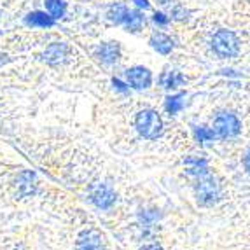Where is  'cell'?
<instances>
[{"label": "cell", "mask_w": 250, "mask_h": 250, "mask_svg": "<svg viewBox=\"0 0 250 250\" xmlns=\"http://www.w3.org/2000/svg\"><path fill=\"white\" fill-rule=\"evenodd\" d=\"M194 192H196V200L201 207H213L215 203H219L222 196V188L219 180L207 171L205 175L198 177L196 188H194Z\"/></svg>", "instance_id": "6da1fadb"}, {"label": "cell", "mask_w": 250, "mask_h": 250, "mask_svg": "<svg viewBox=\"0 0 250 250\" xmlns=\"http://www.w3.org/2000/svg\"><path fill=\"white\" fill-rule=\"evenodd\" d=\"M135 128L144 138L149 140H156L158 137H161L163 133V119L156 110H142L138 112L135 117Z\"/></svg>", "instance_id": "7a4b0ae2"}, {"label": "cell", "mask_w": 250, "mask_h": 250, "mask_svg": "<svg viewBox=\"0 0 250 250\" xmlns=\"http://www.w3.org/2000/svg\"><path fill=\"white\" fill-rule=\"evenodd\" d=\"M212 49L219 58H234L240 53V41L229 30H219L212 39Z\"/></svg>", "instance_id": "3957f363"}, {"label": "cell", "mask_w": 250, "mask_h": 250, "mask_svg": "<svg viewBox=\"0 0 250 250\" xmlns=\"http://www.w3.org/2000/svg\"><path fill=\"white\" fill-rule=\"evenodd\" d=\"M240 131H242V123L234 114L221 112L217 114V117L213 119V133H215V137L231 138L240 135Z\"/></svg>", "instance_id": "277c9868"}, {"label": "cell", "mask_w": 250, "mask_h": 250, "mask_svg": "<svg viewBox=\"0 0 250 250\" xmlns=\"http://www.w3.org/2000/svg\"><path fill=\"white\" fill-rule=\"evenodd\" d=\"M116 192L114 189L108 186V184H98L95 186L91 191V201L98 207V208H110L114 203H116Z\"/></svg>", "instance_id": "5b68a950"}, {"label": "cell", "mask_w": 250, "mask_h": 250, "mask_svg": "<svg viewBox=\"0 0 250 250\" xmlns=\"http://www.w3.org/2000/svg\"><path fill=\"white\" fill-rule=\"evenodd\" d=\"M128 84L135 89H146L152 84V74L146 67H133L126 72Z\"/></svg>", "instance_id": "8992f818"}, {"label": "cell", "mask_w": 250, "mask_h": 250, "mask_svg": "<svg viewBox=\"0 0 250 250\" xmlns=\"http://www.w3.org/2000/svg\"><path fill=\"white\" fill-rule=\"evenodd\" d=\"M102 234L95 229L83 231L77 240V250H100L102 249Z\"/></svg>", "instance_id": "52a82bcc"}, {"label": "cell", "mask_w": 250, "mask_h": 250, "mask_svg": "<svg viewBox=\"0 0 250 250\" xmlns=\"http://www.w3.org/2000/svg\"><path fill=\"white\" fill-rule=\"evenodd\" d=\"M98 58L102 60L107 65H112L117 60L121 58V47L117 42H107V44H102L100 49H98Z\"/></svg>", "instance_id": "ba28073f"}, {"label": "cell", "mask_w": 250, "mask_h": 250, "mask_svg": "<svg viewBox=\"0 0 250 250\" xmlns=\"http://www.w3.org/2000/svg\"><path fill=\"white\" fill-rule=\"evenodd\" d=\"M67 56H68V47L65 44H53L44 53V60H47L49 63H54V65L65 62Z\"/></svg>", "instance_id": "9c48e42d"}, {"label": "cell", "mask_w": 250, "mask_h": 250, "mask_svg": "<svg viewBox=\"0 0 250 250\" xmlns=\"http://www.w3.org/2000/svg\"><path fill=\"white\" fill-rule=\"evenodd\" d=\"M186 168H188V173H191V175L201 177L208 171V161L203 159V158H196V156H192V158L186 159Z\"/></svg>", "instance_id": "30bf717a"}, {"label": "cell", "mask_w": 250, "mask_h": 250, "mask_svg": "<svg viewBox=\"0 0 250 250\" xmlns=\"http://www.w3.org/2000/svg\"><path fill=\"white\" fill-rule=\"evenodd\" d=\"M150 46L161 54H170L173 49V41L165 34H154L150 39Z\"/></svg>", "instance_id": "8fae6325"}, {"label": "cell", "mask_w": 250, "mask_h": 250, "mask_svg": "<svg viewBox=\"0 0 250 250\" xmlns=\"http://www.w3.org/2000/svg\"><path fill=\"white\" fill-rule=\"evenodd\" d=\"M26 23L32 26H42V28H49L54 25V18L49 16L46 13H41V11H35V13L28 14L26 16Z\"/></svg>", "instance_id": "7c38bea8"}, {"label": "cell", "mask_w": 250, "mask_h": 250, "mask_svg": "<svg viewBox=\"0 0 250 250\" xmlns=\"http://www.w3.org/2000/svg\"><path fill=\"white\" fill-rule=\"evenodd\" d=\"M184 96L186 93H179V95H173V96H168L167 102H165V108H167V112L170 116H175L182 110L184 107Z\"/></svg>", "instance_id": "4fadbf2b"}, {"label": "cell", "mask_w": 250, "mask_h": 250, "mask_svg": "<svg viewBox=\"0 0 250 250\" xmlns=\"http://www.w3.org/2000/svg\"><path fill=\"white\" fill-rule=\"evenodd\" d=\"M125 25L129 32H138V30L144 26V16L138 11H131V13L126 14L125 18Z\"/></svg>", "instance_id": "5bb4252c"}, {"label": "cell", "mask_w": 250, "mask_h": 250, "mask_svg": "<svg viewBox=\"0 0 250 250\" xmlns=\"http://www.w3.org/2000/svg\"><path fill=\"white\" fill-rule=\"evenodd\" d=\"M161 84H163V88L175 89L184 84V77L179 74V72H168V74H165L161 77Z\"/></svg>", "instance_id": "9a60e30c"}, {"label": "cell", "mask_w": 250, "mask_h": 250, "mask_svg": "<svg viewBox=\"0 0 250 250\" xmlns=\"http://www.w3.org/2000/svg\"><path fill=\"white\" fill-rule=\"evenodd\" d=\"M126 14H128V9L125 7V5H114V7H110V11H108V20L112 21V23H116V25H121V23H125V18Z\"/></svg>", "instance_id": "2e32d148"}, {"label": "cell", "mask_w": 250, "mask_h": 250, "mask_svg": "<svg viewBox=\"0 0 250 250\" xmlns=\"http://www.w3.org/2000/svg\"><path fill=\"white\" fill-rule=\"evenodd\" d=\"M194 135H196V140L198 144H207V142H212L213 138H215V133H213L212 128H207V126H198L194 129Z\"/></svg>", "instance_id": "e0dca14e"}, {"label": "cell", "mask_w": 250, "mask_h": 250, "mask_svg": "<svg viewBox=\"0 0 250 250\" xmlns=\"http://www.w3.org/2000/svg\"><path fill=\"white\" fill-rule=\"evenodd\" d=\"M46 9L53 18H62L65 14V2L62 0H46Z\"/></svg>", "instance_id": "ac0fdd59"}, {"label": "cell", "mask_w": 250, "mask_h": 250, "mask_svg": "<svg viewBox=\"0 0 250 250\" xmlns=\"http://www.w3.org/2000/svg\"><path fill=\"white\" fill-rule=\"evenodd\" d=\"M171 16H173V20H177V21H186L189 18V13L184 7H180V5H175L173 11H171Z\"/></svg>", "instance_id": "d6986e66"}, {"label": "cell", "mask_w": 250, "mask_h": 250, "mask_svg": "<svg viewBox=\"0 0 250 250\" xmlns=\"http://www.w3.org/2000/svg\"><path fill=\"white\" fill-rule=\"evenodd\" d=\"M154 21L158 23V25H161V26L168 25V18L165 16V14H161V13H156L154 14Z\"/></svg>", "instance_id": "ffe728a7"}, {"label": "cell", "mask_w": 250, "mask_h": 250, "mask_svg": "<svg viewBox=\"0 0 250 250\" xmlns=\"http://www.w3.org/2000/svg\"><path fill=\"white\" fill-rule=\"evenodd\" d=\"M140 250H163V247H161V245H158V243H150V245L142 247Z\"/></svg>", "instance_id": "44dd1931"}, {"label": "cell", "mask_w": 250, "mask_h": 250, "mask_svg": "<svg viewBox=\"0 0 250 250\" xmlns=\"http://www.w3.org/2000/svg\"><path fill=\"white\" fill-rule=\"evenodd\" d=\"M243 165H245V170L250 173V150L245 154V158H243Z\"/></svg>", "instance_id": "7402d4cb"}, {"label": "cell", "mask_w": 250, "mask_h": 250, "mask_svg": "<svg viewBox=\"0 0 250 250\" xmlns=\"http://www.w3.org/2000/svg\"><path fill=\"white\" fill-rule=\"evenodd\" d=\"M114 86H116V88L119 89V91H126V86L119 79H114Z\"/></svg>", "instance_id": "603a6c76"}, {"label": "cell", "mask_w": 250, "mask_h": 250, "mask_svg": "<svg viewBox=\"0 0 250 250\" xmlns=\"http://www.w3.org/2000/svg\"><path fill=\"white\" fill-rule=\"evenodd\" d=\"M135 4H137L138 7L149 9V2H147V0H135Z\"/></svg>", "instance_id": "cb8c5ba5"}, {"label": "cell", "mask_w": 250, "mask_h": 250, "mask_svg": "<svg viewBox=\"0 0 250 250\" xmlns=\"http://www.w3.org/2000/svg\"><path fill=\"white\" fill-rule=\"evenodd\" d=\"M156 2H158V4H161V5H168L171 0H156Z\"/></svg>", "instance_id": "d4e9b609"}]
</instances>
